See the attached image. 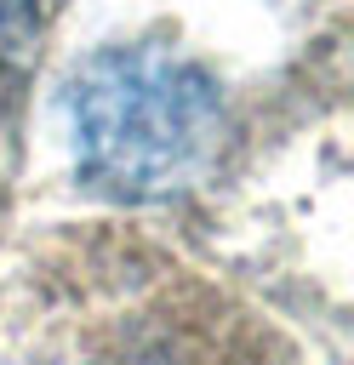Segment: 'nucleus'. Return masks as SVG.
I'll return each mask as SVG.
<instances>
[{"label":"nucleus","instance_id":"obj_1","mask_svg":"<svg viewBox=\"0 0 354 365\" xmlns=\"http://www.w3.org/2000/svg\"><path fill=\"white\" fill-rule=\"evenodd\" d=\"M69 125L91 188L114 200H166L211 165L223 108L194 63L160 46H108L74 74Z\"/></svg>","mask_w":354,"mask_h":365},{"label":"nucleus","instance_id":"obj_2","mask_svg":"<svg viewBox=\"0 0 354 365\" xmlns=\"http://www.w3.org/2000/svg\"><path fill=\"white\" fill-rule=\"evenodd\" d=\"M40 34V0H0V74L29 57Z\"/></svg>","mask_w":354,"mask_h":365}]
</instances>
